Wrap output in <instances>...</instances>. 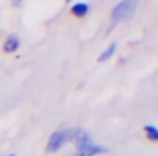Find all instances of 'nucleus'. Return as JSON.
Segmentation results:
<instances>
[{
  "instance_id": "3",
  "label": "nucleus",
  "mask_w": 158,
  "mask_h": 156,
  "mask_svg": "<svg viewBox=\"0 0 158 156\" xmlns=\"http://www.w3.org/2000/svg\"><path fill=\"white\" fill-rule=\"evenodd\" d=\"M108 152V149L102 145H98L95 142H89L87 145H83V146L76 148V152L73 153L72 156H97L101 155V153Z\"/></svg>"
},
{
  "instance_id": "5",
  "label": "nucleus",
  "mask_w": 158,
  "mask_h": 156,
  "mask_svg": "<svg viewBox=\"0 0 158 156\" xmlns=\"http://www.w3.org/2000/svg\"><path fill=\"white\" fill-rule=\"evenodd\" d=\"M20 47V39L17 35H9L3 43V50L6 53H14Z\"/></svg>"
},
{
  "instance_id": "7",
  "label": "nucleus",
  "mask_w": 158,
  "mask_h": 156,
  "mask_svg": "<svg viewBox=\"0 0 158 156\" xmlns=\"http://www.w3.org/2000/svg\"><path fill=\"white\" fill-rule=\"evenodd\" d=\"M116 53V43H110L106 49L102 52L101 54L98 56V62L99 63H104V62H108L109 59L114 57V54Z\"/></svg>"
},
{
  "instance_id": "4",
  "label": "nucleus",
  "mask_w": 158,
  "mask_h": 156,
  "mask_svg": "<svg viewBox=\"0 0 158 156\" xmlns=\"http://www.w3.org/2000/svg\"><path fill=\"white\" fill-rule=\"evenodd\" d=\"M72 142L76 145V148H78V146H83V145H87V144H89V142H93V138H91V135H89L87 131H84V130H81V128H76L74 137H73Z\"/></svg>"
},
{
  "instance_id": "6",
  "label": "nucleus",
  "mask_w": 158,
  "mask_h": 156,
  "mask_svg": "<svg viewBox=\"0 0 158 156\" xmlns=\"http://www.w3.org/2000/svg\"><path fill=\"white\" fill-rule=\"evenodd\" d=\"M89 4L85 3V2H78V3H74L72 6V14L74 17H78V18H83L88 14L89 11Z\"/></svg>"
},
{
  "instance_id": "1",
  "label": "nucleus",
  "mask_w": 158,
  "mask_h": 156,
  "mask_svg": "<svg viewBox=\"0 0 158 156\" xmlns=\"http://www.w3.org/2000/svg\"><path fill=\"white\" fill-rule=\"evenodd\" d=\"M74 131L76 128H62L52 133V135L49 137L48 144H46V152L55 153L62 149L67 142H72L73 137H74Z\"/></svg>"
},
{
  "instance_id": "9",
  "label": "nucleus",
  "mask_w": 158,
  "mask_h": 156,
  "mask_svg": "<svg viewBox=\"0 0 158 156\" xmlns=\"http://www.w3.org/2000/svg\"><path fill=\"white\" fill-rule=\"evenodd\" d=\"M4 156H17L15 153H9V155H4Z\"/></svg>"
},
{
  "instance_id": "2",
  "label": "nucleus",
  "mask_w": 158,
  "mask_h": 156,
  "mask_svg": "<svg viewBox=\"0 0 158 156\" xmlns=\"http://www.w3.org/2000/svg\"><path fill=\"white\" fill-rule=\"evenodd\" d=\"M137 9V3L133 0H123L119 2L112 10V22L118 24L122 21H127L133 17Z\"/></svg>"
},
{
  "instance_id": "8",
  "label": "nucleus",
  "mask_w": 158,
  "mask_h": 156,
  "mask_svg": "<svg viewBox=\"0 0 158 156\" xmlns=\"http://www.w3.org/2000/svg\"><path fill=\"white\" fill-rule=\"evenodd\" d=\"M146 135L150 141H158V128L154 126H146L144 127Z\"/></svg>"
}]
</instances>
